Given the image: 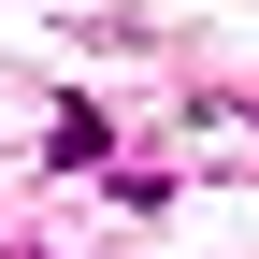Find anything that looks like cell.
I'll use <instances>...</instances> for the list:
<instances>
[{"label":"cell","instance_id":"cell-1","mask_svg":"<svg viewBox=\"0 0 259 259\" xmlns=\"http://www.w3.org/2000/svg\"><path fill=\"white\" fill-rule=\"evenodd\" d=\"M44 158L87 173V158H101V101H58V115H44Z\"/></svg>","mask_w":259,"mask_h":259}]
</instances>
